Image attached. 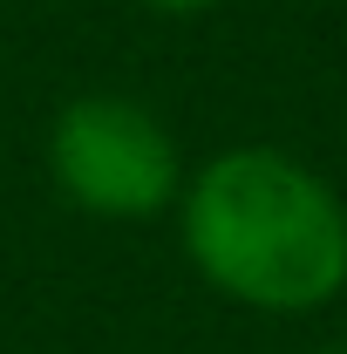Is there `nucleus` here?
Wrapping results in <instances>:
<instances>
[{
	"instance_id": "f257e3e1",
	"label": "nucleus",
	"mask_w": 347,
	"mask_h": 354,
	"mask_svg": "<svg viewBox=\"0 0 347 354\" xmlns=\"http://www.w3.org/2000/svg\"><path fill=\"white\" fill-rule=\"evenodd\" d=\"M177 239L198 279L252 313H320L347 293V205L327 177L272 150H218L177 191Z\"/></svg>"
},
{
	"instance_id": "f03ea898",
	"label": "nucleus",
	"mask_w": 347,
	"mask_h": 354,
	"mask_svg": "<svg viewBox=\"0 0 347 354\" xmlns=\"http://www.w3.org/2000/svg\"><path fill=\"white\" fill-rule=\"evenodd\" d=\"M48 177L55 191L102 225H150L184 191V150L171 123L116 88H88L48 123Z\"/></svg>"
},
{
	"instance_id": "7ed1b4c3",
	"label": "nucleus",
	"mask_w": 347,
	"mask_h": 354,
	"mask_svg": "<svg viewBox=\"0 0 347 354\" xmlns=\"http://www.w3.org/2000/svg\"><path fill=\"white\" fill-rule=\"evenodd\" d=\"M143 7H157V14H205L218 0H143Z\"/></svg>"
},
{
	"instance_id": "20e7f679",
	"label": "nucleus",
	"mask_w": 347,
	"mask_h": 354,
	"mask_svg": "<svg viewBox=\"0 0 347 354\" xmlns=\"http://www.w3.org/2000/svg\"><path fill=\"white\" fill-rule=\"evenodd\" d=\"M320 354H347V348H320Z\"/></svg>"
}]
</instances>
